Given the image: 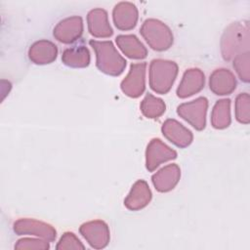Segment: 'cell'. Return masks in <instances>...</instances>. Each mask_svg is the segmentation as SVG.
<instances>
[{
  "label": "cell",
  "mask_w": 250,
  "mask_h": 250,
  "mask_svg": "<svg viewBox=\"0 0 250 250\" xmlns=\"http://www.w3.org/2000/svg\"><path fill=\"white\" fill-rule=\"evenodd\" d=\"M221 52L226 61L249 52L248 21L233 22L226 28L221 39Z\"/></svg>",
  "instance_id": "6da1fadb"
},
{
  "label": "cell",
  "mask_w": 250,
  "mask_h": 250,
  "mask_svg": "<svg viewBox=\"0 0 250 250\" xmlns=\"http://www.w3.org/2000/svg\"><path fill=\"white\" fill-rule=\"evenodd\" d=\"M89 44L96 53V64L102 72L112 76H118L123 72L126 67V61L111 41L90 40Z\"/></svg>",
  "instance_id": "7a4b0ae2"
},
{
  "label": "cell",
  "mask_w": 250,
  "mask_h": 250,
  "mask_svg": "<svg viewBox=\"0 0 250 250\" xmlns=\"http://www.w3.org/2000/svg\"><path fill=\"white\" fill-rule=\"evenodd\" d=\"M178 74L176 62L166 60H153L149 65V86L158 94H166L170 91Z\"/></svg>",
  "instance_id": "3957f363"
},
{
  "label": "cell",
  "mask_w": 250,
  "mask_h": 250,
  "mask_svg": "<svg viewBox=\"0 0 250 250\" xmlns=\"http://www.w3.org/2000/svg\"><path fill=\"white\" fill-rule=\"evenodd\" d=\"M140 32L149 47L155 51H165L173 44L171 29L158 20L149 19L145 21Z\"/></svg>",
  "instance_id": "277c9868"
},
{
  "label": "cell",
  "mask_w": 250,
  "mask_h": 250,
  "mask_svg": "<svg viewBox=\"0 0 250 250\" xmlns=\"http://www.w3.org/2000/svg\"><path fill=\"white\" fill-rule=\"evenodd\" d=\"M207 107L208 100L205 97H199L194 101L180 104L177 108V113L193 128L201 131L206 125Z\"/></svg>",
  "instance_id": "5b68a950"
},
{
  "label": "cell",
  "mask_w": 250,
  "mask_h": 250,
  "mask_svg": "<svg viewBox=\"0 0 250 250\" xmlns=\"http://www.w3.org/2000/svg\"><path fill=\"white\" fill-rule=\"evenodd\" d=\"M146 62L132 63L127 76L121 82L122 92L130 98L140 97L146 88Z\"/></svg>",
  "instance_id": "8992f818"
},
{
  "label": "cell",
  "mask_w": 250,
  "mask_h": 250,
  "mask_svg": "<svg viewBox=\"0 0 250 250\" xmlns=\"http://www.w3.org/2000/svg\"><path fill=\"white\" fill-rule=\"evenodd\" d=\"M13 229L19 235H35L48 241H54L57 236V231L53 226L34 219H20L14 223Z\"/></svg>",
  "instance_id": "52a82bcc"
},
{
  "label": "cell",
  "mask_w": 250,
  "mask_h": 250,
  "mask_svg": "<svg viewBox=\"0 0 250 250\" xmlns=\"http://www.w3.org/2000/svg\"><path fill=\"white\" fill-rule=\"evenodd\" d=\"M79 231L89 245L95 249L104 248L109 242V229L104 221L95 220L84 223L79 228Z\"/></svg>",
  "instance_id": "ba28073f"
},
{
  "label": "cell",
  "mask_w": 250,
  "mask_h": 250,
  "mask_svg": "<svg viewBox=\"0 0 250 250\" xmlns=\"http://www.w3.org/2000/svg\"><path fill=\"white\" fill-rule=\"evenodd\" d=\"M177 152L166 146L159 139H152L146 151V166L148 171H153L161 163L175 159Z\"/></svg>",
  "instance_id": "9c48e42d"
},
{
  "label": "cell",
  "mask_w": 250,
  "mask_h": 250,
  "mask_svg": "<svg viewBox=\"0 0 250 250\" xmlns=\"http://www.w3.org/2000/svg\"><path fill=\"white\" fill-rule=\"evenodd\" d=\"M83 32V21L80 17L74 16L61 21L54 28L55 38L62 43L69 44L76 41Z\"/></svg>",
  "instance_id": "30bf717a"
},
{
  "label": "cell",
  "mask_w": 250,
  "mask_h": 250,
  "mask_svg": "<svg viewBox=\"0 0 250 250\" xmlns=\"http://www.w3.org/2000/svg\"><path fill=\"white\" fill-rule=\"evenodd\" d=\"M163 136L179 147H187L192 142V133L175 119H167L161 128Z\"/></svg>",
  "instance_id": "8fae6325"
},
{
  "label": "cell",
  "mask_w": 250,
  "mask_h": 250,
  "mask_svg": "<svg viewBox=\"0 0 250 250\" xmlns=\"http://www.w3.org/2000/svg\"><path fill=\"white\" fill-rule=\"evenodd\" d=\"M205 77L203 72L198 68H190L185 71L183 78L177 89L179 98H188L198 92L204 87Z\"/></svg>",
  "instance_id": "7c38bea8"
},
{
  "label": "cell",
  "mask_w": 250,
  "mask_h": 250,
  "mask_svg": "<svg viewBox=\"0 0 250 250\" xmlns=\"http://www.w3.org/2000/svg\"><path fill=\"white\" fill-rule=\"evenodd\" d=\"M236 87V80L233 73L226 68H219L213 71L209 79V88L219 96L231 94Z\"/></svg>",
  "instance_id": "4fadbf2b"
},
{
  "label": "cell",
  "mask_w": 250,
  "mask_h": 250,
  "mask_svg": "<svg viewBox=\"0 0 250 250\" xmlns=\"http://www.w3.org/2000/svg\"><path fill=\"white\" fill-rule=\"evenodd\" d=\"M112 17L114 24L118 29L130 30L137 24L138 10L132 3L121 2L114 7Z\"/></svg>",
  "instance_id": "5bb4252c"
},
{
  "label": "cell",
  "mask_w": 250,
  "mask_h": 250,
  "mask_svg": "<svg viewBox=\"0 0 250 250\" xmlns=\"http://www.w3.org/2000/svg\"><path fill=\"white\" fill-rule=\"evenodd\" d=\"M181 177V170L177 164H168L156 172L151 180L155 188L160 192H166L175 188Z\"/></svg>",
  "instance_id": "9a60e30c"
},
{
  "label": "cell",
  "mask_w": 250,
  "mask_h": 250,
  "mask_svg": "<svg viewBox=\"0 0 250 250\" xmlns=\"http://www.w3.org/2000/svg\"><path fill=\"white\" fill-rule=\"evenodd\" d=\"M151 199V191L144 180H138L132 187L129 194L124 200V205L132 211L146 207Z\"/></svg>",
  "instance_id": "2e32d148"
},
{
  "label": "cell",
  "mask_w": 250,
  "mask_h": 250,
  "mask_svg": "<svg viewBox=\"0 0 250 250\" xmlns=\"http://www.w3.org/2000/svg\"><path fill=\"white\" fill-rule=\"evenodd\" d=\"M88 30L98 38H106L112 35L113 31L108 22L107 13L101 8L94 9L87 16Z\"/></svg>",
  "instance_id": "e0dca14e"
},
{
  "label": "cell",
  "mask_w": 250,
  "mask_h": 250,
  "mask_svg": "<svg viewBox=\"0 0 250 250\" xmlns=\"http://www.w3.org/2000/svg\"><path fill=\"white\" fill-rule=\"evenodd\" d=\"M57 46L49 40L36 41L28 50L29 60L36 64L51 63L57 59Z\"/></svg>",
  "instance_id": "ac0fdd59"
},
{
  "label": "cell",
  "mask_w": 250,
  "mask_h": 250,
  "mask_svg": "<svg viewBox=\"0 0 250 250\" xmlns=\"http://www.w3.org/2000/svg\"><path fill=\"white\" fill-rule=\"evenodd\" d=\"M116 44L122 53L130 59L142 60L147 55V50L136 35H118Z\"/></svg>",
  "instance_id": "d6986e66"
},
{
  "label": "cell",
  "mask_w": 250,
  "mask_h": 250,
  "mask_svg": "<svg viewBox=\"0 0 250 250\" xmlns=\"http://www.w3.org/2000/svg\"><path fill=\"white\" fill-rule=\"evenodd\" d=\"M62 61L70 67H85L90 63V53L84 46L68 48L63 51Z\"/></svg>",
  "instance_id": "ffe728a7"
},
{
  "label": "cell",
  "mask_w": 250,
  "mask_h": 250,
  "mask_svg": "<svg viewBox=\"0 0 250 250\" xmlns=\"http://www.w3.org/2000/svg\"><path fill=\"white\" fill-rule=\"evenodd\" d=\"M211 124L216 129H225L230 124V100L218 101L211 113Z\"/></svg>",
  "instance_id": "44dd1931"
},
{
  "label": "cell",
  "mask_w": 250,
  "mask_h": 250,
  "mask_svg": "<svg viewBox=\"0 0 250 250\" xmlns=\"http://www.w3.org/2000/svg\"><path fill=\"white\" fill-rule=\"evenodd\" d=\"M140 107L142 113L147 118H157L165 111L164 102L149 93L146 95Z\"/></svg>",
  "instance_id": "7402d4cb"
},
{
  "label": "cell",
  "mask_w": 250,
  "mask_h": 250,
  "mask_svg": "<svg viewBox=\"0 0 250 250\" xmlns=\"http://www.w3.org/2000/svg\"><path fill=\"white\" fill-rule=\"evenodd\" d=\"M235 118L243 124H248L250 121V98L247 93H241L236 97Z\"/></svg>",
  "instance_id": "603a6c76"
},
{
  "label": "cell",
  "mask_w": 250,
  "mask_h": 250,
  "mask_svg": "<svg viewBox=\"0 0 250 250\" xmlns=\"http://www.w3.org/2000/svg\"><path fill=\"white\" fill-rule=\"evenodd\" d=\"M250 55L249 52L238 55L233 59V67L239 76L240 80L248 83L250 80V70H249Z\"/></svg>",
  "instance_id": "cb8c5ba5"
},
{
  "label": "cell",
  "mask_w": 250,
  "mask_h": 250,
  "mask_svg": "<svg viewBox=\"0 0 250 250\" xmlns=\"http://www.w3.org/2000/svg\"><path fill=\"white\" fill-rule=\"evenodd\" d=\"M50 248L49 241L46 239L21 238L15 244V249H31V250H47Z\"/></svg>",
  "instance_id": "d4e9b609"
},
{
  "label": "cell",
  "mask_w": 250,
  "mask_h": 250,
  "mask_svg": "<svg viewBox=\"0 0 250 250\" xmlns=\"http://www.w3.org/2000/svg\"><path fill=\"white\" fill-rule=\"evenodd\" d=\"M56 248L58 250L64 249H84L85 246L78 239V237L73 232H64L61 239L59 240Z\"/></svg>",
  "instance_id": "484cf974"
}]
</instances>
